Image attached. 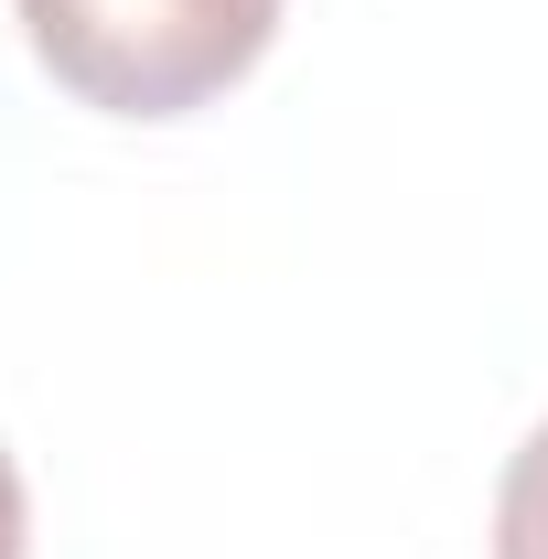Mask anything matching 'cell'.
<instances>
[{"instance_id":"obj_2","label":"cell","mask_w":548,"mask_h":559,"mask_svg":"<svg viewBox=\"0 0 548 559\" xmlns=\"http://www.w3.org/2000/svg\"><path fill=\"white\" fill-rule=\"evenodd\" d=\"M495 559H548V419L495 485Z\"/></svg>"},{"instance_id":"obj_3","label":"cell","mask_w":548,"mask_h":559,"mask_svg":"<svg viewBox=\"0 0 548 559\" xmlns=\"http://www.w3.org/2000/svg\"><path fill=\"white\" fill-rule=\"evenodd\" d=\"M33 549V506H22V463L0 452V559H22Z\"/></svg>"},{"instance_id":"obj_1","label":"cell","mask_w":548,"mask_h":559,"mask_svg":"<svg viewBox=\"0 0 548 559\" xmlns=\"http://www.w3.org/2000/svg\"><path fill=\"white\" fill-rule=\"evenodd\" d=\"M44 75L108 119H183L270 55L279 0H11Z\"/></svg>"}]
</instances>
